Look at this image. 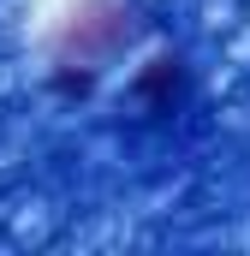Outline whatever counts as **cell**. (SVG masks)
I'll return each mask as SVG.
<instances>
[{"label":"cell","instance_id":"cell-2","mask_svg":"<svg viewBox=\"0 0 250 256\" xmlns=\"http://www.w3.org/2000/svg\"><path fill=\"white\" fill-rule=\"evenodd\" d=\"M60 42H78V60L66 54L72 66H96V72H102V60L125 42V12H120V6H96V12H84V18L66 30Z\"/></svg>","mask_w":250,"mask_h":256},{"label":"cell","instance_id":"cell-1","mask_svg":"<svg viewBox=\"0 0 250 256\" xmlns=\"http://www.w3.org/2000/svg\"><path fill=\"white\" fill-rule=\"evenodd\" d=\"M190 90V72L179 54H161V60H149L143 72H137V84H131V102L143 108V114H173L179 102H185Z\"/></svg>","mask_w":250,"mask_h":256}]
</instances>
